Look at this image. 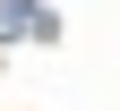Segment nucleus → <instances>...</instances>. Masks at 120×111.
I'll return each mask as SVG.
<instances>
[{
  "label": "nucleus",
  "mask_w": 120,
  "mask_h": 111,
  "mask_svg": "<svg viewBox=\"0 0 120 111\" xmlns=\"http://www.w3.org/2000/svg\"><path fill=\"white\" fill-rule=\"evenodd\" d=\"M9 34H60V26L43 17L34 0H0V43H9Z\"/></svg>",
  "instance_id": "obj_1"
}]
</instances>
